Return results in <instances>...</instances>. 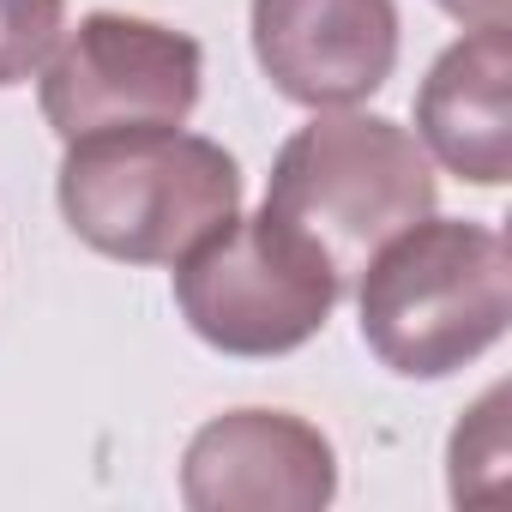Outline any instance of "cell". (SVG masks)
<instances>
[{
  "label": "cell",
  "instance_id": "3",
  "mask_svg": "<svg viewBox=\"0 0 512 512\" xmlns=\"http://www.w3.org/2000/svg\"><path fill=\"white\" fill-rule=\"evenodd\" d=\"M434 199V157L410 127L362 109H314V121L284 139L260 211L320 247L350 284L392 235L434 211Z\"/></svg>",
  "mask_w": 512,
  "mask_h": 512
},
{
  "label": "cell",
  "instance_id": "4",
  "mask_svg": "<svg viewBox=\"0 0 512 512\" xmlns=\"http://www.w3.org/2000/svg\"><path fill=\"white\" fill-rule=\"evenodd\" d=\"M344 278L320 247L278 217H229L187 260H175V308L187 332L223 356H290L326 332Z\"/></svg>",
  "mask_w": 512,
  "mask_h": 512
},
{
  "label": "cell",
  "instance_id": "10",
  "mask_svg": "<svg viewBox=\"0 0 512 512\" xmlns=\"http://www.w3.org/2000/svg\"><path fill=\"white\" fill-rule=\"evenodd\" d=\"M434 7L446 13V19H458V25H506L512 19V0H434Z\"/></svg>",
  "mask_w": 512,
  "mask_h": 512
},
{
  "label": "cell",
  "instance_id": "8",
  "mask_svg": "<svg viewBox=\"0 0 512 512\" xmlns=\"http://www.w3.org/2000/svg\"><path fill=\"white\" fill-rule=\"evenodd\" d=\"M512 31L476 25L464 31L416 91V139L422 151L470 187H506L512 175Z\"/></svg>",
  "mask_w": 512,
  "mask_h": 512
},
{
  "label": "cell",
  "instance_id": "5",
  "mask_svg": "<svg viewBox=\"0 0 512 512\" xmlns=\"http://www.w3.org/2000/svg\"><path fill=\"white\" fill-rule=\"evenodd\" d=\"M199 85L205 49L187 31L133 13H91L43 61L37 103L43 121L73 145L91 133L181 127L199 109Z\"/></svg>",
  "mask_w": 512,
  "mask_h": 512
},
{
  "label": "cell",
  "instance_id": "1",
  "mask_svg": "<svg viewBox=\"0 0 512 512\" xmlns=\"http://www.w3.org/2000/svg\"><path fill=\"white\" fill-rule=\"evenodd\" d=\"M67 229L121 266H175L241 211V163L181 127L73 139L55 181Z\"/></svg>",
  "mask_w": 512,
  "mask_h": 512
},
{
  "label": "cell",
  "instance_id": "2",
  "mask_svg": "<svg viewBox=\"0 0 512 512\" xmlns=\"http://www.w3.org/2000/svg\"><path fill=\"white\" fill-rule=\"evenodd\" d=\"M362 344L398 380H446L488 356L512 320L506 235L470 217H422L356 272Z\"/></svg>",
  "mask_w": 512,
  "mask_h": 512
},
{
  "label": "cell",
  "instance_id": "7",
  "mask_svg": "<svg viewBox=\"0 0 512 512\" xmlns=\"http://www.w3.org/2000/svg\"><path fill=\"white\" fill-rule=\"evenodd\" d=\"M253 61L302 109H350L398 67V0H253Z\"/></svg>",
  "mask_w": 512,
  "mask_h": 512
},
{
  "label": "cell",
  "instance_id": "9",
  "mask_svg": "<svg viewBox=\"0 0 512 512\" xmlns=\"http://www.w3.org/2000/svg\"><path fill=\"white\" fill-rule=\"evenodd\" d=\"M67 0H0V91L43 73L61 43Z\"/></svg>",
  "mask_w": 512,
  "mask_h": 512
},
{
  "label": "cell",
  "instance_id": "6",
  "mask_svg": "<svg viewBox=\"0 0 512 512\" xmlns=\"http://www.w3.org/2000/svg\"><path fill=\"white\" fill-rule=\"evenodd\" d=\"M338 494L332 440L290 410H223L181 452L193 512H320Z\"/></svg>",
  "mask_w": 512,
  "mask_h": 512
}]
</instances>
